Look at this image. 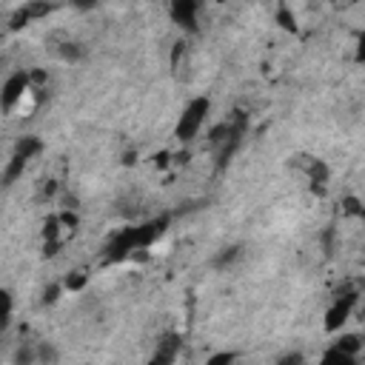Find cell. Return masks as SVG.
Returning a JSON list of instances; mask_svg holds the SVG:
<instances>
[{
	"instance_id": "obj_3",
	"label": "cell",
	"mask_w": 365,
	"mask_h": 365,
	"mask_svg": "<svg viewBox=\"0 0 365 365\" xmlns=\"http://www.w3.org/2000/svg\"><path fill=\"white\" fill-rule=\"evenodd\" d=\"M180 351H182V339H180V334L165 331V334L157 339V345H154V354H151V362H148V365H174V362H177V356H180Z\"/></svg>"
},
{
	"instance_id": "obj_4",
	"label": "cell",
	"mask_w": 365,
	"mask_h": 365,
	"mask_svg": "<svg viewBox=\"0 0 365 365\" xmlns=\"http://www.w3.org/2000/svg\"><path fill=\"white\" fill-rule=\"evenodd\" d=\"M354 302H356V297H354V294L336 297V299L331 302L328 314H325V328H328V331H339V328L345 325V319L351 317V311H354Z\"/></svg>"
},
{
	"instance_id": "obj_13",
	"label": "cell",
	"mask_w": 365,
	"mask_h": 365,
	"mask_svg": "<svg viewBox=\"0 0 365 365\" xmlns=\"http://www.w3.org/2000/svg\"><path fill=\"white\" fill-rule=\"evenodd\" d=\"M83 285H86V274H83V271H71V274L66 277V282H63L66 291H83Z\"/></svg>"
},
{
	"instance_id": "obj_15",
	"label": "cell",
	"mask_w": 365,
	"mask_h": 365,
	"mask_svg": "<svg viewBox=\"0 0 365 365\" xmlns=\"http://www.w3.org/2000/svg\"><path fill=\"white\" fill-rule=\"evenodd\" d=\"M274 365H305V356H302L299 351H288V354H282Z\"/></svg>"
},
{
	"instance_id": "obj_1",
	"label": "cell",
	"mask_w": 365,
	"mask_h": 365,
	"mask_svg": "<svg viewBox=\"0 0 365 365\" xmlns=\"http://www.w3.org/2000/svg\"><path fill=\"white\" fill-rule=\"evenodd\" d=\"M208 111H211V100H208V97H194V100L182 108V114H180V120H177V140L191 143V140L200 134V128L205 125Z\"/></svg>"
},
{
	"instance_id": "obj_12",
	"label": "cell",
	"mask_w": 365,
	"mask_h": 365,
	"mask_svg": "<svg viewBox=\"0 0 365 365\" xmlns=\"http://www.w3.org/2000/svg\"><path fill=\"white\" fill-rule=\"evenodd\" d=\"M0 299H3V328H9V325H11V317H14V299H11V291H3Z\"/></svg>"
},
{
	"instance_id": "obj_11",
	"label": "cell",
	"mask_w": 365,
	"mask_h": 365,
	"mask_svg": "<svg viewBox=\"0 0 365 365\" xmlns=\"http://www.w3.org/2000/svg\"><path fill=\"white\" fill-rule=\"evenodd\" d=\"M57 54H60V60H66V63H77V60L83 57V51H80L77 43H60V46H57Z\"/></svg>"
},
{
	"instance_id": "obj_8",
	"label": "cell",
	"mask_w": 365,
	"mask_h": 365,
	"mask_svg": "<svg viewBox=\"0 0 365 365\" xmlns=\"http://www.w3.org/2000/svg\"><path fill=\"white\" fill-rule=\"evenodd\" d=\"M237 257H240V245H225V248H220V254L214 257V268H228Z\"/></svg>"
},
{
	"instance_id": "obj_17",
	"label": "cell",
	"mask_w": 365,
	"mask_h": 365,
	"mask_svg": "<svg viewBox=\"0 0 365 365\" xmlns=\"http://www.w3.org/2000/svg\"><path fill=\"white\" fill-rule=\"evenodd\" d=\"M356 51H359V60H365V34L359 37V48Z\"/></svg>"
},
{
	"instance_id": "obj_10",
	"label": "cell",
	"mask_w": 365,
	"mask_h": 365,
	"mask_svg": "<svg viewBox=\"0 0 365 365\" xmlns=\"http://www.w3.org/2000/svg\"><path fill=\"white\" fill-rule=\"evenodd\" d=\"M57 362V351L51 342H37V365H54Z\"/></svg>"
},
{
	"instance_id": "obj_16",
	"label": "cell",
	"mask_w": 365,
	"mask_h": 365,
	"mask_svg": "<svg viewBox=\"0 0 365 365\" xmlns=\"http://www.w3.org/2000/svg\"><path fill=\"white\" fill-rule=\"evenodd\" d=\"M63 291H66L63 285H48V288L43 291V302H46V305H51V302H57V297H60Z\"/></svg>"
},
{
	"instance_id": "obj_14",
	"label": "cell",
	"mask_w": 365,
	"mask_h": 365,
	"mask_svg": "<svg viewBox=\"0 0 365 365\" xmlns=\"http://www.w3.org/2000/svg\"><path fill=\"white\" fill-rule=\"evenodd\" d=\"M234 362H237V356H234L231 351H217V354L208 356L205 365H234Z\"/></svg>"
},
{
	"instance_id": "obj_2",
	"label": "cell",
	"mask_w": 365,
	"mask_h": 365,
	"mask_svg": "<svg viewBox=\"0 0 365 365\" xmlns=\"http://www.w3.org/2000/svg\"><path fill=\"white\" fill-rule=\"evenodd\" d=\"M37 88L31 86V74L29 71H14L6 77L3 83V94H0V103H3V111H14L17 106H23Z\"/></svg>"
},
{
	"instance_id": "obj_7",
	"label": "cell",
	"mask_w": 365,
	"mask_h": 365,
	"mask_svg": "<svg viewBox=\"0 0 365 365\" xmlns=\"http://www.w3.org/2000/svg\"><path fill=\"white\" fill-rule=\"evenodd\" d=\"M334 348H339L342 354H348V356L356 359V354H359V348H362V339H359L356 334H339V339L334 342Z\"/></svg>"
},
{
	"instance_id": "obj_9",
	"label": "cell",
	"mask_w": 365,
	"mask_h": 365,
	"mask_svg": "<svg viewBox=\"0 0 365 365\" xmlns=\"http://www.w3.org/2000/svg\"><path fill=\"white\" fill-rule=\"evenodd\" d=\"M319 365H354V356L342 354L339 348H328V351H325V356L319 359Z\"/></svg>"
},
{
	"instance_id": "obj_6",
	"label": "cell",
	"mask_w": 365,
	"mask_h": 365,
	"mask_svg": "<svg viewBox=\"0 0 365 365\" xmlns=\"http://www.w3.org/2000/svg\"><path fill=\"white\" fill-rule=\"evenodd\" d=\"M40 151H43V143H40L37 137H31V134H29V137L17 140V145H14V151H11V154H17V157H23L26 163H31Z\"/></svg>"
},
{
	"instance_id": "obj_5",
	"label": "cell",
	"mask_w": 365,
	"mask_h": 365,
	"mask_svg": "<svg viewBox=\"0 0 365 365\" xmlns=\"http://www.w3.org/2000/svg\"><path fill=\"white\" fill-rule=\"evenodd\" d=\"M197 14H200V6L191 3V0H177V3H171V17H174V23L185 26V29H197Z\"/></svg>"
}]
</instances>
